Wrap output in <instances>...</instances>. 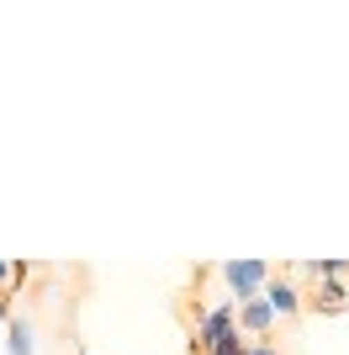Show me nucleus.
Here are the masks:
<instances>
[{
	"label": "nucleus",
	"mask_w": 349,
	"mask_h": 355,
	"mask_svg": "<svg viewBox=\"0 0 349 355\" xmlns=\"http://www.w3.org/2000/svg\"><path fill=\"white\" fill-rule=\"evenodd\" d=\"M260 297L276 308V318H296V313H307V292H296V282H291V266H280Z\"/></svg>",
	"instance_id": "nucleus-2"
},
{
	"label": "nucleus",
	"mask_w": 349,
	"mask_h": 355,
	"mask_svg": "<svg viewBox=\"0 0 349 355\" xmlns=\"http://www.w3.org/2000/svg\"><path fill=\"white\" fill-rule=\"evenodd\" d=\"M307 313H323V318H339L349 313V286L339 276H323V282L307 286Z\"/></svg>",
	"instance_id": "nucleus-4"
},
{
	"label": "nucleus",
	"mask_w": 349,
	"mask_h": 355,
	"mask_svg": "<svg viewBox=\"0 0 349 355\" xmlns=\"http://www.w3.org/2000/svg\"><path fill=\"white\" fill-rule=\"evenodd\" d=\"M11 302H16L11 292H0V324H6V318H11Z\"/></svg>",
	"instance_id": "nucleus-8"
},
{
	"label": "nucleus",
	"mask_w": 349,
	"mask_h": 355,
	"mask_svg": "<svg viewBox=\"0 0 349 355\" xmlns=\"http://www.w3.org/2000/svg\"><path fill=\"white\" fill-rule=\"evenodd\" d=\"M276 308L265 302V297H249V302H238V334H244L249 345L254 340H276Z\"/></svg>",
	"instance_id": "nucleus-3"
},
{
	"label": "nucleus",
	"mask_w": 349,
	"mask_h": 355,
	"mask_svg": "<svg viewBox=\"0 0 349 355\" xmlns=\"http://www.w3.org/2000/svg\"><path fill=\"white\" fill-rule=\"evenodd\" d=\"M249 355H280V345L276 340H254V345H249Z\"/></svg>",
	"instance_id": "nucleus-7"
},
{
	"label": "nucleus",
	"mask_w": 349,
	"mask_h": 355,
	"mask_svg": "<svg viewBox=\"0 0 349 355\" xmlns=\"http://www.w3.org/2000/svg\"><path fill=\"white\" fill-rule=\"evenodd\" d=\"M212 355H249V340L238 334V329H233V334H222V340L212 345Z\"/></svg>",
	"instance_id": "nucleus-6"
},
{
	"label": "nucleus",
	"mask_w": 349,
	"mask_h": 355,
	"mask_svg": "<svg viewBox=\"0 0 349 355\" xmlns=\"http://www.w3.org/2000/svg\"><path fill=\"white\" fill-rule=\"evenodd\" d=\"M190 355H196V350H190Z\"/></svg>",
	"instance_id": "nucleus-9"
},
{
	"label": "nucleus",
	"mask_w": 349,
	"mask_h": 355,
	"mask_svg": "<svg viewBox=\"0 0 349 355\" xmlns=\"http://www.w3.org/2000/svg\"><path fill=\"white\" fill-rule=\"evenodd\" d=\"M217 276H222L233 302H249V297H260L265 286H270L276 266H265V260H228V266H217Z\"/></svg>",
	"instance_id": "nucleus-1"
},
{
	"label": "nucleus",
	"mask_w": 349,
	"mask_h": 355,
	"mask_svg": "<svg viewBox=\"0 0 349 355\" xmlns=\"http://www.w3.org/2000/svg\"><path fill=\"white\" fill-rule=\"evenodd\" d=\"M6 334H11V355H32V329L21 324V318H11V329H6Z\"/></svg>",
	"instance_id": "nucleus-5"
}]
</instances>
